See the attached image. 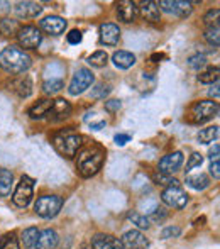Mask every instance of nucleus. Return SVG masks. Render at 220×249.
Here are the masks:
<instances>
[{"instance_id": "9d476101", "label": "nucleus", "mask_w": 220, "mask_h": 249, "mask_svg": "<svg viewBox=\"0 0 220 249\" xmlns=\"http://www.w3.org/2000/svg\"><path fill=\"white\" fill-rule=\"evenodd\" d=\"M159 7L166 14H173L180 19H185L191 14V2H183V0H161Z\"/></svg>"}, {"instance_id": "1a4fd4ad", "label": "nucleus", "mask_w": 220, "mask_h": 249, "mask_svg": "<svg viewBox=\"0 0 220 249\" xmlns=\"http://www.w3.org/2000/svg\"><path fill=\"white\" fill-rule=\"evenodd\" d=\"M17 39L20 46L26 50H36L43 41V34L36 26H24L17 31Z\"/></svg>"}, {"instance_id": "c756f323", "label": "nucleus", "mask_w": 220, "mask_h": 249, "mask_svg": "<svg viewBox=\"0 0 220 249\" xmlns=\"http://www.w3.org/2000/svg\"><path fill=\"white\" fill-rule=\"evenodd\" d=\"M127 217L132 224H135V226L139 227V229H149V227H151V220H149L148 215H142V213H139V212H129Z\"/></svg>"}, {"instance_id": "2f4dec72", "label": "nucleus", "mask_w": 220, "mask_h": 249, "mask_svg": "<svg viewBox=\"0 0 220 249\" xmlns=\"http://www.w3.org/2000/svg\"><path fill=\"white\" fill-rule=\"evenodd\" d=\"M63 87H65V83H63L61 78H51V80H46V82L43 83V90H44V93H48V95L58 93Z\"/></svg>"}, {"instance_id": "20e7f679", "label": "nucleus", "mask_w": 220, "mask_h": 249, "mask_svg": "<svg viewBox=\"0 0 220 249\" xmlns=\"http://www.w3.org/2000/svg\"><path fill=\"white\" fill-rule=\"evenodd\" d=\"M219 112H220L219 102H212V100L195 102L190 107V121L193 124H203V122H208L214 117H217Z\"/></svg>"}, {"instance_id": "a18cd8bd", "label": "nucleus", "mask_w": 220, "mask_h": 249, "mask_svg": "<svg viewBox=\"0 0 220 249\" xmlns=\"http://www.w3.org/2000/svg\"><path fill=\"white\" fill-rule=\"evenodd\" d=\"M100 127H105V122H100V124H95V125H92V129H97V131H99Z\"/></svg>"}, {"instance_id": "6ab92c4d", "label": "nucleus", "mask_w": 220, "mask_h": 249, "mask_svg": "<svg viewBox=\"0 0 220 249\" xmlns=\"http://www.w3.org/2000/svg\"><path fill=\"white\" fill-rule=\"evenodd\" d=\"M43 12V5L36 2H19L16 5V14L24 19H31V17H37Z\"/></svg>"}, {"instance_id": "f704fd0d", "label": "nucleus", "mask_w": 220, "mask_h": 249, "mask_svg": "<svg viewBox=\"0 0 220 249\" xmlns=\"http://www.w3.org/2000/svg\"><path fill=\"white\" fill-rule=\"evenodd\" d=\"M219 16H220V10H219V9L208 10L207 16L203 17L205 24H207L208 27H210V26H219Z\"/></svg>"}, {"instance_id": "a211bd4d", "label": "nucleus", "mask_w": 220, "mask_h": 249, "mask_svg": "<svg viewBox=\"0 0 220 249\" xmlns=\"http://www.w3.org/2000/svg\"><path fill=\"white\" fill-rule=\"evenodd\" d=\"M92 248L93 249H124L120 239L110 236V234H97L92 237Z\"/></svg>"}, {"instance_id": "f8f14e48", "label": "nucleus", "mask_w": 220, "mask_h": 249, "mask_svg": "<svg viewBox=\"0 0 220 249\" xmlns=\"http://www.w3.org/2000/svg\"><path fill=\"white\" fill-rule=\"evenodd\" d=\"M120 243L124 249H148L149 248L148 237L137 229L127 231V232L122 236Z\"/></svg>"}, {"instance_id": "393cba45", "label": "nucleus", "mask_w": 220, "mask_h": 249, "mask_svg": "<svg viewBox=\"0 0 220 249\" xmlns=\"http://www.w3.org/2000/svg\"><path fill=\"white\" fill-rule=\"evenodd\" d=\"M186 185L193 190H205V188L210 185V180L205 173H198V175H188L186 177Z\"/></svg>"}, {"instance_id": "f257e3e1", "label": "nucleus", "mask_w": 220, "mask_h": 249, "mask_svg": "<svg viewBox=\"0 0 220 249\" xmlns=\"http://www.w3.org/2000/svg\"><path fill=\"white\" fill-rule=\"evenodd\" d=\"M33 65V59L24 50L17 46H9L0 53V68L10 75H22Z\"/></svg>"}, {"instance_id": "49530a36", "label": "nucleus", "mask_w": 220, "mask_h": 249, "mask_svg": "<svg viewBox=\"0 0 220 249\" xmlns=\"http://www.w3.org/2000/svg\"><path fill=\"white\" fill-rule=\"evenodd\" d=\"M163 58V54H154L152 56V59H161Z\"/></svg>"}, {"instance_id": "423d86ee", "label": "nucleus", "mask_w": 220, "mask_h": 249, "mask_svg": "<svg viewBox=\"0 0 220 249\" xmlns=\"http://www.w3.org/2000/svg\"><path fill=\"white\" fill-rule=\"evenodd\" d=\"M33 195H34V180L31 177H27V175H22V178H20V181L16 187V192L12 195V202L17 207H20V209H26L31 203V200H33Z\"/></svg>"}, {"instance_id": "9b49d317", "label": "nucleus", "mask_w": 220, "mask_h": 249, "mask_svg": "<svg viewBox=\"0 0 220 249\" xmlns=\"http://www.w3.org/2000/svg\"><path fill=\"white\" fill-rule=\"evenodd\" d=\"M181 164H183V153L181 151H173V153L166 154L165 158H161V161L158 164V173L171 175L180 170Z\"/></svg>"}, {"instance_id": "c9c22d12", "label": "nucleus", "mask_w": 220, "mask_h": 249, "mask_svg": "<svg viewBox=\"0 0 220 249\" xmlns=\"http://www.w3.org/2000/svg\"><path fill=\"white\" fill-rule=\"evenodd\" d=\"M181 234V229L178 226H168L161 231V239H171V237H178Z\"/></svg>"}, {"instance_id": "f03ea898", "label": "nucleus", "mask_w": 220, "mask_h": 249, "mask_svg": "<svg viewBox=\"0 0 220 249\" xmlns=\"http://www.w3.org/2000/svg\"><path fill=\"white\" fill-rule=\"evenodd\" d=\"M105 161V151L100 146H92V148L83 149L78 154V161H76V170H78L80 177L90 178L97 175L102 170V164Z\"/></svg>"}, {"instance_id": "58836bf2", "label": "nucleus", "mask_w": 220, "mask_h": 249, "mask_svg": "<svg viewBox=\"0 0 220 249\" xmlns=\"http://www.w3.org/2000/svg\"><path fill=\"white\" fill-rule=\"evenodd\" d=\"M82 39H83L82 33H80V31H76V29H73L71 33L68 34V43L69 44H80V43H82Z\"/></svg>"}, {"instance_id": "7ed1b4c3", "label": "nucleus", "mask_w": 220, "mask_h": 249, "mask_svg": "<svg viewBox=\"0 0 220 249\" xmlns=\"http://www.w3.org/2000/svg\"><path fill=\"white\" fill-rule=\"evenodd\" d=\"M83 144V138L76 132H59L53 138V146L54 149L61 154L63 158L71 160L73 156H76L78 149Z\"/></svg>"}, {"instance_id": "7c9ffc66", "label": "nucleus", "mask_w": 220, "mask_h": 249, "mask_svg": "<svg viewBox=\"0 0 220 249\" xmlns=\"http://www.w3.org/2000/svg\"><path fill=\"white\" fill-rule=\"evenodd\" d=\"M0 249H20L16 232H7L0 237Z\"/></svg>"}, {"instance_id": "c85d7f7f", "label": "nucleus", "mask_w": 220, "mask_h": 249, "mask_svg": "<svg viewBox=\"0 0 220 249\" xmlns=\"http://www.w3.org/2000/svg\"><path fill=\"white\" fill-rule=\"evenodd\" d=\"M198 82L200 83H217L219 82V66H210L205 71L198 75Z\"/></svg>"}, {"instance_id": "f3484780", "label": "nucleus", "mask_w": 220, "mask_h": 249, "mask_svg": "<svg viewBox=\"0 0 220 249\" xmlns=\"http://www.w3.org/2000/svg\"><path fill=\"white\" fill-rule=\"evenodd\" d=\"M59 243L58 232L54 229H44L39 232L34 249H56Z\"/></svg>"}, {"instance_id": "2eb2a0df", "label": "nucleus", "mask_w": 220, "mask_h": 249, "mask_svg": "<svg viewBox=\"0 0 220 249\" xmlns=\"http://www.w3.org/2000/svg\"><path fill=\"white\" fill-rule=\"evenodd\" d=\"M39 26H41V29H43L44 33L51 34V36H59V34L65 33L66 20L63 19V17H59V16H48V17H44V19L41 20Z\"/></svg>"}, {"instance_id": "4be33fe9", "label": "nucleus", "mask_w": 220, "mask_h": 249, "mask_svg": "<svg viewBox=\"0 0 220 249\" xmlns=\"http://www.w3.org/2000/svg\"><path fill=\"white\" fill-rule=\"evenodd\" d=\"M112 61L118 70H129L135 65V56L129 51H115L112 56Z\"/></svg>"}, {"instance_id": "473e14b6", "label": "nucleus", "mask_w": 220, "mask_h": 249, "mask_svg": "<svg viewBox=\"0 0 220 249\" xmlns=\"http://www.w3.org/2000/svg\"><path fill=\"white\" fill-rule=\"evenodd\" d=\"M205 39H207L208 44H212V46L219 48L220 44V31H219V26H210L205 29Z\"/></svg>"}, {"instance_id": "e433bc0d", "label": "nucleus", "mask_w": 220, "mask_h": 249, "mask_svg": "<svg viewBox=\"0 0 220 249\" xmlns=\"http://www.w3.org/2000/svg\"><path fill=\"white\" fill-rule=\"evenodd\" d=\"M110 93V87L109 85H103V83H100V85L95 87V90L92 92V95L95 97V99H105L107 95Z\"/></svg>"}, {"instance_id": "412c9836", "label": "nucleus", "mask_w": 220, "mask_h": 249, "mask_svg": "<svg viewBox=\"0 0 220 249\" xmlns=\"http://www.w3.org/2000/svg\"><path fill=\"white\" fill-rule=\"evenodd\" d=\"M141 16L144 17V20H148V22H159L161 20V14H159V7L156 2H151V0H148V2H142L141 3Z\"/></svg>"}, {"instance_id": "6e6552de", "label": "nucleus", "mask_w": 220, "mask_h": 249, "mask_svg": "<svg viewBox=\"0 0 220 249\" xmlns=\"http://www.w3.org/2000/svg\"><path fill=\"white\" fill-rule=\"evenodd\" d=\"M161 200L166 203L168 207H171V209H185L188 203V195L183 192V188L180 187V185H169V187H166L165 190H163L161 194Z\"/></svg>"}, {"instance_id": "ddd939ff", "label": "nucleus", "mask_w": 220, "mask_h": 249, "mask_svg": "<svg viewBox=\"0 0 220 249\" xmlns=\"http://www.w3.org/2000/svg\"><path fill=\"white\" fill-rule=\"evenodd\" d=\"M139 16V7L135 2L132 0H124V2H118L117 3V17L118 20L125 24H131L137 19Z\"/></svg>"}, {"instance_id": "aec40b11", "label": "nucleus", "mask_w": 220, "mask_h": 249, "mask_svg": "<svg viewBox=\"0 0 220 249\" xmlns=\"http://www.w3.org/2000/svg\"><path fill=\"white\" fill-rule=\"evenodd\" d=\"M12 90L20 97V99L31 97L33 95V80H31V76L24 75V76H19L17 80H14Z\"/></svg>"}, {"instance_id": "4468645a", "label": "nucleus", "mask_w": 220, "mask_h": 249, "mask_svg": "<svg viewBox=\"0 0 220 249\" xmlns=\"http://www.w3.org/2000/svg\"><path fill=\"white\" fill-rule=\"evenodd\" d=\"M120 41V29L117 24L107 22L100 26V43L105 46H117Z\"/></svg>"}, {"instance_id": "4c0bfd02", "label": "nucleus", "mask_w": 220, "mask_h": 249, "mask_svg": "<svg viewBox=\"0 0 220 249\" xmlns=\"http://www.w3.org/2000/svg\"><path fill=\"white\" fill-rule=\"evenodd\" d=\"M188 63H190L191 68L198 70V68H202V66H205L207 59H205V56H203V54H195V56H191L190 61H188Z\"/></svg>"}, {"instance_id": "0eeeda50", "label": "nucleus", "mask_w": 220, "mask_h": 249, "mask_svg": "<svg viewBox=\"0 0 220 249\" xmlns=\"http://www.w3.org/2000/svg\"><path fill=\"white\" fill-rule=\"evenodd\" d=\"M93 73L90 71L88 68H80L78 71L73 75L71 82H69V87H68V93L73 97L76 95H82L85 90L90 89V85L93 83Z\"/></svg>"}, {"instance_id": "a878e982", "label": "nucleus", "mask_w": 220, "mask_h": 249, "mask_svg": "<svg viewBox=\"0 0 220 249\" xmlns=\"http://www.w3.org/2000/svg\"><path fill=\"white\" fill-rule=\"evenodd\" d=\"M219 139V125H210V127H205L198 132V141L202 144H210Z\"/></svg>"}, {"instance_id": "5701e85b", "label": "nucleus", "mask_w": 220, "mask_h": 249, "mask_svg": "<svg viewBox=\"0 0 220 249\" xmlns=\"http://www.w3.org/2000/svg\"><path fill=\"white\" fill-rule=\"evenodd\" d=\"M51 107H53V100H50V99L39 100L36 105H33V107L29 108V117L37 119V121L48 117V112L51 110Z\"/></svg>"}, {"instance_id": "39448f33", "label": "nucleus", "mask_w": 220, "mask_h": 249, "mask_svg": "<svg viewBox=\"0 0 220 249\" xmlns=\"http://www.w3.org/2000/svg\"><path fill=\"white\" fill-rule=\"evenodd\" d=\"M63 207V198L58 195H43L34 203V212L43 219H53Z\"/></svg>"}, {"instance_id": "c03bdc74", "label": "nucleus", "mask_w": 220, "mask_h": 249, "mask_svg": "<svg viewBox=\"0 0 220 249\" xmlns=\"http://www.w3.org/2000/svg\"><path fill=\"white\" fill-rule=\"evenodd\" d=\"M210 95L215 97V99H219V85H217V83H215V87L210 90Z\"/></svg>"}, {"instance_id": "ea45409f", "label": "nucleus", "mask_w": 220, "mask_h": 249, "mask_svg": "<svg viewBox=\"0 0 220 249\" xmlns=\"http://www.w3.org/2000/svg\"><path fill=\"white\" fill-rule=\"evenodd\" d=\"M122 107V104H120V100H109V102H105V110L107 112H117L118 108Z\"/></svg>"}, {"instance_id": "bb28decb", "label": "nucleus", "mask_w": 220, "mask_h": 249, "mask_svg": "<svg viewBox=\"0 0 220 249\" xmlns=\"http://www.w3.org/2000/svg\"><path fill=\"white\" fill-rule=\"evenodd\" d=\"M107 61H109V54L102 50L95 51L93 54H90L88 58H86V63H88L90 66H93V68H103V66L107 65Z\"/></svg>"}, {"instance_id": "37998d69", "label": "nucleus", "mask_w": 220, "mask_h": 249, "mask_svg": "<svg viewBox=\"0 0 220 249\" xmlns=\"http://www.w3.org/2000/svg\"><path fill=\"white\" fill-rule=\"evenodd\" d=\"M219 153H220V146L215 144L214 148L210 149V153H208V154H210V160L212 161H217L219 160Z\"/></svg>"}, {"instance_id": "dca6fc26", "label": "nucleus", "mask_w": 220, "mask_h": 249, "mask_svg": "<svg viewBox=\"0 0 220 249\" xmlns=\"http://www.w3.org/2000/svg\"><path fill=\"white\" fill-rule=\"evenodd\" d=\"M69 114H71L69 102H66L65 99H58L53 100V107L48 112V119L53 122H59V121H65L66 117H69Z\"/></svg>"}, {"instance_id": "b1692460", "label": "nucleus", "mask_w": 220, "mask_h": 249, "mask_svg": "<svg viewBox=\"0 0 220 249\" xmlns=\"http://www.w3.org/2000/svg\"><path fill=\"white\" fill-rule=\"evenodd\" d=\"M12 185H14L12 171L2 168L0 170V197H9L10 190H12Z\"/></svg>"}, {"instance_id": "cd10ccee", "label": "nucleus", "mask_w": 220, "mask_h": 249, "mask_svg": "<svg viewBox=\"0 0 220 249\" xmlns=\"http://www.w3.org/2000/svg\"><path fill=\"white\" fill-rule=\"evenodd\" d=\"M37 236H39L37 227H27V229L22 232L24 246H26L27 249H34V246H36V241H37Z\"/></svg>"}, {"instance_id": "a19ab883", "label": "nucleus", "mask_w": 220, "mask_h": 249, "mask_svg": "<svg viewBox=\"0 0 220 249\" xmlns=\"http://www.w3.org/2000/svg\"><path fill=\"white\" fill-rule=\"evenodd\" d=\"M210 175L215 178V180H220V163H219V160L217 161H212V164H210Z\"/></svg>"}, {"instance_id": "79ce46f5", "label": "nucleus", "mask_w": 220, "mask_h": 249, "mask_svg": "<svg viewBox=\"0 0 220 249\" xmlns=\"http://www.w3.org/2000/svg\"><path fill=\"white\" fill-rule=\"evenodd\" d=\"M131 141V136L129 134H117L115 136V144L117 146H124L125 142H129Z\"/></svg>"}, {"instance_id": "72a5a7b5", "label": "nucleus", "mask_w": 220, "mask_h": 249, "mask_svg": "<svg viewBox=\"0 0 220 249\" xmlns=\"http://www.w3.org/2000/svg\"><path fill=\"white\" fill-rule=\"evenodd\" d=\"M202 163H203V156H202L200 153H193L190 156V160H188V163H186V173H190L193 168L202 166Z\"/></svg>"}]
</instances>
